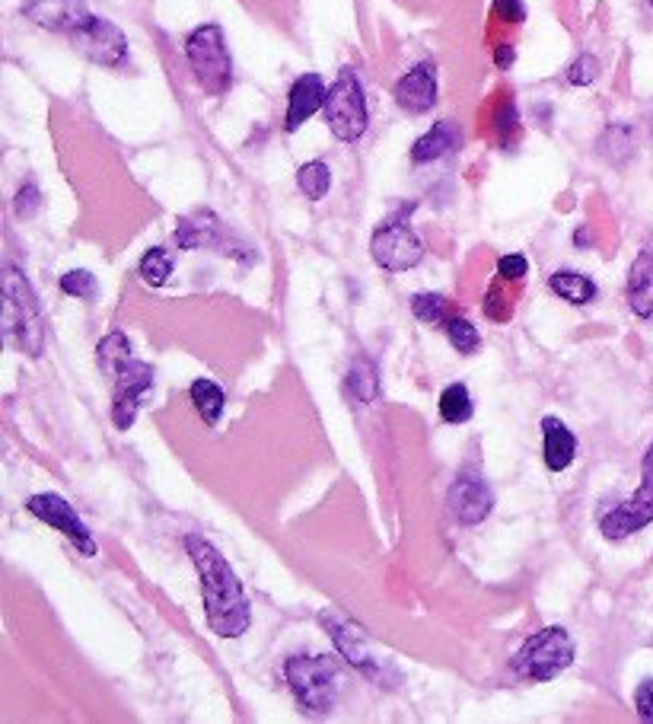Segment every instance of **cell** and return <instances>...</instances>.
Instances as JSON below:
<instances>
[{
	"instance_id": "cell-8",
	"label": "cell",
	"mask_w": 653,
	"mask_h": 724,
	"mask_svg": "<svg viewBox=\"0 0 653 724\" xmlns=\"http://www.w3.org/2000/svg\"><path fill=\"white\" fill-rule=\"evenodd\" d=\"M648 524H653V443L644 453V467H641V485L638 492L622 502L619 507H612L602 520L599 530L606 539H628V536L641 534Z\"/></svg>"
},
{
	"instance_id": "cell-21",
	"label": "cell",
	"mask_w": 653,
	"mask_h": 724,
	"mask_svg": "<svg viewBox=\"0 0 653 724\" xmlns=\"http://www.w3.org/2000/svg\"><path fill=\"white\" fill-rule=\"evenodd\" d=\"M188 396H191L195 412L201 415V421L214 428L220 421V415H223V409H226V396H223V390H220L214 380L198 377L191 386H188Z\"/></svg>"
},
{
	"instance_id": "cell-25",
	"label": "cell",
	"mask_w": 653,
	"mask_h": 724,
	"mask_svg": "<svg viewBox=\"0 0 653 724\" xmlns=\"http://www.w3.org/2000/svg\"><path fill=\"white\" fill-rule=\"evenodd\" d=\"M472 415H475V406H472V393L466 383H450L440 393V418L446 425H466Z\"/></svg>"
},
{
	"instance_id": "cell-16",
	"label": "cell",
	"mask_w": 653,
	"mask_h": 724,
	"mask_svg": "<svg viewBox=\"0 0 653 724\" xmlns=\"http://www.w3.org/2000/svg\"><path fill=\"white\" fill-rule=\"evenodd\" d=\"M325 96L329 87L319 74H303L294 80L290 96H287V116H284V131H300V128L310 122L319 109H325Z\"/></svg>"
},
{
	"instance_id": "cell-4",
	"label": "cell",
	"mask_w": 653,
	"mask_h": 724,
	"mask_svg": "<svg viewBox=\"0 0 653 724\" xmlns=\"http://www.w3.org/2000/svg\"><path fill=\"white\" fill-rule=\"evenodd\" d=\"M186 58L204 94L223 96L233 87V58L226 48V35L218 23H204L188 32Z\"/></svg>"
},
{
	"instance_id": "cell-39",
	"label": "cell",
	"mask_w": 653,
	"mask_h": 724,
	"mask_svg": "<svg viewBox=\"0 0 653 724\" xmlns=\"http://www.w3.org/2000/svg\"><path fill=\"white\" fill-rule=\"evenodd\" d=\"M517 62V48L513 45H498L495 48V64H498L500 70H510V64Z\"/></svg>"
},
{
	"instance_id": "cell-23",
	"label": "cell",
	"mask_w": 653,
	"mask_h": 724,
	"mask_svg": "<svg viewBox=\"0 0 653 724\" xmlns=\"http://www.w3.org/2000/svg\"><path fill=\"white\" fill-rule=\"evenodd\" d=\"M344 386H347V393H351L357 403H364V406L376 403V399H379V371H376L374 361H370V358H357V361L351 364V371H347Z\"/></svg>"
},
{
	"instance_id": "cell-35",
	"label": "cell",
	"mask_w": 653,
	"mask_h": 724,
	"mask_svg": "<svg viewBox=\"0 0 653 724\" xmlns=\"http://www.w3.org/2000/svg\"><path fill=\"white\" fill-rule=\"evenodd\" d=\"M38 208H42V191L35 189L32 183L20 186L16 198H13V211H16V218L30 221V218H35V215H38Z\"/></svg>"
},
{
	"instance_id": "cell-34",
	"label": "cell",
	"mask_w": 653,
	"mask_h": 724,
	"mask_svg": "<svg viewBox=\"0 0 653 724\" xmlns=\"http://www.w3.org/2000/svg\"><path fill=\"white\" fill-rule=\"evenodd\" d=\"M482 310H485L488 319H495V322H507V319L513 316V304L503 297L500 284H491V287H488V297H485V304H482Z\"/></svg>"
},
{
	"instance_id": "cell-40",
	"label": "cell",
	"mask_w": 653,
	"mask_h": 724,
	"mask_svg": "<svg viewBox=\"0 0 653 724\" xmlns=\"http://www.w3.org/2000/svg\"><path fill=\"white\" fill-rule=\"evenodd\" d=\"M651 7H653V0H651Z\"/></svg>"
},
{
	"instance_id": "cell-1",
	"label": "cell",
	"mask_w": 653,
	"mask_h": 724,
	"mask_svg": "<svg viewBox=\"0 0 653 724\" xmlns=\"http://www.w3.org/2000/svg\"><path fill=\"white\" fill-rule=\"evenodd\" d=\"M186 552L201 581V600L208 626L220 638H240L252 626V603L236 578L230 562L220 556V549L198 534L186 536Z\"/></svg>"
},
{
	"instance_id": "cell-33",
	"label": "cell",
	"mask_w": 653,
	"mask_h": 724,
	"mask_svg": "<svg viewBox=\"0 0 653 724\" xmlns=\"http://www.w3.org/2000/svg\"><path fill=\"white\" fill-rule=\"evenodd\" d=\"M596 77H599V58L587 55V52L567 67V84H574V87H590Z\"/></svg>"
},
{
	"instance_id": "cell-32",
	"label": "cell",
	"mask_w": 653,
	"mask_h": 724,
	"mask_svg": "<svg viewBox=\"0 0 653 724\" xmlns=\"http://www.w3.org/2000/svg\"><path fill=\"white\" fill-rule=\"evenodd\" d=\"M520 128V112H517V102L513 99H503L495 112V131H498L500 144H510V138L517 134Z\"/></svg>"
},
{
	"instance_id": "cell-27",
	"label": "cell",
	"mask_w": 653,
	"mask_h": 724,
	"mask_svg": "<svg viewBox=\"0 0 653 724\" xmlns=\"http://www.w3.org/2000/svg\"><path fill=\"white\" fill-rule=\"evenodd\" d=\"M128 358H134V354H131V342H128L125 332H109V336L96 345V361H99V368H102L109 377L125 364Z\"/></svg>"
},
{
	"instance_id": "cell-9",
	"label": "cell",
	"mask_w": 653,
	"mask_h": 724,
	"mask_svg": "<svg viewBox=\"0 0 653 724\" xmlns=\"http://www.w3.org/2000/svg\"><path fill=\"white\" fill-rule=\"evenodd\" d=\"M319 623H322L325 632L332 635L339 655L347 658L351 667H357V673L370 677L376 683L386 680V663L376 658L370 641H367V635H364V629H361L357 623H351V619H347L344 613H339V610H322V613H319Z\"/></svg>"
},
{
	"instance_id": "cell-20",
	"label": "cell",
	"mask_w": 653,
	"mask_h": 724,
	"mask_svg": "<svg viewBox=\"0 0 653 724\" xmlns=\"http://www.w3.org/2000/svg\"><path fill=\"white\" fill-rule=\"evenodd\" d=\"M463 144V131L456 122H436L431 131H424L414 144H411V160L418 163V166H424V163H434V160H443L446 154H453L456 147Z\"/></svg>"
},
{
	"instance_id": "cell-19",
	"label": "cell",
	"mask_w": 653,
	"mask_h": 724,
	"mask_svg": "<svg viewBox=\"0 0 653 724\" xmlns=\"http://www.w3.org/2000/svg\"><path fill=\"white\" fill-rule=\"evenodd\" d=\"M628 307L638 319H653V250L638 252L628 272Z\"/></svg>"
},
{
	"instance_id": "cell-5",
	"label": "cell",
	"mask_w": 653,
	"mask_h": 724,
	"mask_svg": "<svg viewBox=\"0 0 653 724\" xmlns=\"http://www.w3.org/2000/svg\"><path fill=\"white\" fill-rule=\"evenodd\" d=\"M574 655H577V645H574L571 632L564 629V626H549V629L529 635L513 667L527 680L549 683V680L561 677L574 663Z\"/></svg>"
},
{
	"instance_id": "cell-3",
	"label": "cell",
	"mask_w": 653,
	"mask_h": 724,
	"mask_svg": "<svg viewBox=\"0 0 653 724\" xmlns=\"http://www.w3.org/2000/svg\"><path fill=\"white\" fill-rule=\"evenodd\" d=\"M284 677L303 712L329 715L339 705L344 677L332 655H294L284 663Z\"/></svg>"
},
{
	"instance_id": "cell-37",
	"label": "cell",
	"mask_w": 653,
	"mask_h": 724,
	"mask_svg": "<svg viewBox=\"0 0 653 724\" xmlns=\"http://www.w3.org/2000/svg\"><path fill=\"white\" fill-rule=\"evenodd\" d=\"M634 709H638V715H641L644 722H653V677L651 680H644V683H638V690H634Z\"/></svg>"
},
{
	"instance_id": "cell-10",
	"label": "cell",
	"mask_w": 653,
	"mask_h": 724,
	"mask_svg": "<svg viewBox=\"0 0 653 724\" xmlns=\"http://www.w3.org/2000/svg\"><path fill=\"white\" fill-rule=\"evenodd\" d=\"M26 511H30L32 517H38L42 524H48L52 530L67 536V539L77 546L80 556L93 559L96 552H99L93 534L87 530V524L77 517V511L64 502L62 495H55V492H38V495H32L30 502H26Z\"/></svg>"
},
{
	"instance_id": "cell-26",
	"label": "cell",
	"mask_w": 653,
	"mask_h": 724,
	"mask_svg": "<svg viewBox=\"0 0 653 724\" xmlns=\"http://www.w3.org/2000/svg\"><path fill=\"white\" fill-rule=\"evenodd\" d=\"M297 189L303 191L310 201H322L332 191V169L325 160H310L297 169Z\"/></svg>"
},
{
	"instance_id": "cell-15",
	"label": "cell",
	"mask_w": 653,
	"mask_h": 724,
	"mask_svg": "<svg viewBox=\"0 0 653 724\" xmlns=\"http://www.w3.org/2000/svg\"><path fill=\"white\" fill-rule=\"evenodd\" d=\"M396 102L408 116H424L436 106V64L418 62L411 70H405L396 84Z\"/></svg>"
},
{
	"instance_id": "cell-12",
	"label": "cell",
	"mask_w": 653,
	"mask_h": 724,
	"mask_svg": "<svg viewBox=\"0 0 653 724\" xmlns=\"http://www.w3.org/2000/svg\"><path fill=\"white\" fill-rule=\"evenodd\" d=\"M115 377V399H112V421L119 431H128L137 418L141 399L154 390V368L147 361L128 358L125 364L112 374Z\"/></svg>"
},
{
	"instance_id": "cell-6",
	"label": "cell",
	"mask_w": 653,
	"mask_h": 724,
	"mask_svg": "<svg viewBox=\"0 0 653 724\" xmlns=\"http://www.w3.org/2000/svg\"><path fill=\"white\" fill-rule=\"evenodd\" d=\"M322 112H325V125L339 141L354 144L364 138V131L370 125V109H367L364 84H361L354 67H344L339 74V80L332 84V90L325 96Z\"/></svg>"
},
{
	"instance_id": "cell-29",
	"label": "cell",
	"mask_w": 653,
	"mask_h": 724,
	"mask_svg": "<svg viewBox=\"0 0 653 724\" xmlns=\"http://www.w3.org/2000/svg\"><path fill=\"white\" fill-rule=\"evenodd\" d=\"M443 329H446V339H450V345L456 348L460 354H472V351H478L482 345V336H478V329L463 319V316H453V319H446L443 322Z\"/></svg>"
},
{
	"instance_id": "cell-17",
	"label": "cell",
	"mask_w": 653,
	"mask_h": 724,
	"mask_svg": "<svg viewBox=\"0 0 653 724\" xmlns=\"http://www.w3.org/2000/svg\"><path fill=\"white\" fill-rule=\"evenodd\" d=\"M176 243L179 250H220L223 243V223L214 211H191L176 223Z\"/></svg>"
},
{
	"instance_id": "cell-36",
	"label": "cell",
	"mask_w": 653,
	"mask_h": 724,
	"mask_svg": "<svg viewBox=\"0 0 653 724\" xmlns=\"http://www.w3.org/2000/svg\"><path fill=\"white\" fill-rule=\"evenodd\" d=\"M527 272H529V262L527 255H520V252H510V255H500L498 259L500 282H523Z\"/></svg>"
},
{
	"instance_id": "cell-2",
	"label": "cell",
	"mask_w": 653,
	"mask_h": 724,
	"mask_svg": "<svg viewBox=\"0 0 653 724\" xmlns=\"http://www.w3.org/2000/svg\"><path fill=\"white\" fill-rule=\"evenodd\" d=\"M3 336L10 345L30 358H42L45 351V322L38 297L16 265L3 268Z\"/></svg>"
},
{
	"instance_id": "cell-18",
	"label": "cell",
	"mask_w": 653,
	"mask_h": 724,
	"mask_svg": "<svg viewBox=\"0 0 653 724\" xmlns=\"http://www.w3.org/2000/svg\"><path fill=\"white\" fill-rule=\"evenodd\" d=\"M542 453H545V467L552 473H564L574 463V457H577L574 431L561 418H555V415L542 418Z\"/></svg>"
},
{
	"instance_id": "cell-24",
	"label": "cell",
	"mask_w": 653,
	"mask_h": 724,
	"mask_svg": "<svg viewBox=\"0 0 653 724\" xmlns=\"http://www.w3.org/2000/svg\"><path fill=\"white\" fill-rule=\"evenodd\" d=\"M599 154L609 160V163H616V166H622L631 160L634 154V147H638V141H634V128L631 125H609L602 131V138H599Z\"/></svg>"
},
{
	"instance_id": "cell-38",
	"label": "cell",
	"mask_w": 653,
	"mask_h": 724,
	"mask_svg": "<svg viewBox=\"0 0 653 724\" xmlns=\"http://www.w3.org/2000/svg\"><path fill=\"white\" fill-rule=\"evenodd\" d=\"M495 13L507 23H523L527 20V7L523 0H495Z\"/></svg>"
},
{
	"instance_id": "cell-13",
	"label": "cell",
	"mask_w": 653,
	"mask_h": 724,
	"mask_svg": "<svg viewBox=\"0 0 653 724\" xmlns=\"http://www.w3.org/2000/svg\"><path fill=\"white\" fill-rule=\"evenodd\" d=\"M70 42L84 58L102 64V67H122L128 62L125 32L119 30L115 23L102 20V17H93L77 35H70Z\"/></svg>"
},
{
	"instance_id": "cell-31",
	"label": "cell",
	"mask_w": 653,
	"mask_h": 724,
	"mask_svg": "<svg viewBox=\"0 0 653 724\" xmlns=\"http://www.w3.org/2000/svg\"><path fill=\"white\" fill-rule=\"evenodd\" d=\"M62 290L67 297H77V300H96L99 297V282H96L93 272L74 268V272L62 275Z\"/></svg>"
},
{
	"instance_id": "cell-28",
	"label": "cell",
	"mask_w": 653,
	"mask_h": 724,
	"mask_svg": "<svg viewBox=\"0 0 653 724\" xmlns=\"http://www.w3.org/2000/svg\"><path fill=\"white\" fill-rule=\"evenodd\" d=\"M173 268H176L173 255L163 250V246H154V250L144 252V259H141V265H137V275H141V282L147 284V287H163V284L169 282Z\"/></svg>"
},
{
	"instance_id": "cell-14",
	"label": "cell",
	"mask_w": 653,
	"mask_h": 724,
	"mask_svg": "<svg viewBox=\"0 0 653 724\" xmlns=\"http://www.w3.org/2000/svg\"><path fill=\"white\" fill-rule=\"evenodd\" d=\"M23 17L32 20L38 30L58 32V35H77L84 30L96 13H90V7L84 0H30L23 7Z\"/></svg>"
},
{
	"instance_id": "cell-7",
	"label": "cell",
	"mask_w": 653,
	"mask_h": 724,
	"mask_svg": "<svg viewBox=\"0 0 653 724\" xmlns=\"http://www.w3.org/2000/svg\"><path fill=\"white\" fill-rule=\"evenodd\" d=\"M374 262L386 272H408L414 265H421L424 259V243L421 237L411 230V223L405 221V215H392L379 223L370 240Z\"/></svg>"
},
{
	"instance_id": "cell-11",
	"label": "cell",
	"mask_w": 653,
	"mask_h": 724,
	"mask_svg": "<svg viewBox=\"0 0 653 724\" xmlns=\"http://www.w3.org/2000/svg\"><path fill=\"white\" fill-rule=\"evenodd\" d=\"M446 504H450V514L456 524L478 527L495 511V489L482 473H460L446 492Z\"/></svg>"
},
{
	"instance_id": "cell-22",
	"label": "cell",
	"mask_w": 653,
	"mask_h": 724,
	"mask_svg": "<svg viewBox=\"0 0 653 724\" xmlns=\"http://www.w3.org/2000/svg\"><path fill=\"white\" fill-rule=\"evenodd\" d=\"M549 287H552V294H558L561 300H567L571 307H587L596 300V284L580 272H567V268L555 272L549 278Z\"/></svg>"
},
{
	"instance_id": "cell-30",
	"label": "cell",
	"mask_w": 653,
	"mask_h": 724,
	"mask_svg": "<svg viewBox=\"0 0 653 724\" xmlns=\"http://www.w3.org/2000/svg\"><path fill=\"white\" fill-rule=\"evenodd\" d=\"M411 314L418 316L421 322L428 326H443L450 316H446V297L440 294H414L411 297Z\"/></svg>"
}]
</instances>
